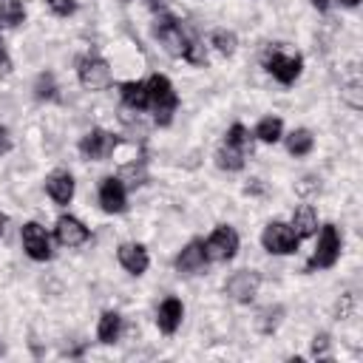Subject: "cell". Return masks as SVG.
Here are the masks:
<instances>
[{"label":"cell","mask_w":363,"mask_h":363,"mask_svg":"<svg viewBox=\"0 0 363 363\" xmlns=\"http://www.w3.org/2000/svg\"><path fill=\"white\" fill-rule=\"evenodd\" d=\"M153 37L159 40V45L176 57V60H184L190 65H207V51H204V43L193 34V28L187 23H182L179 17L173 14H159L153 20Z\"/></svg>","instance_id":"cell-1"},{"label":"cell","mask_w":363,"mask_h":363,"mask_svg":"<svg viewBox=\"0 0 363 363\" xmlns=\"http://www.w3.org/2000/svg\"><path fill=\"white\" fill-rule=\"evenodd\" d=\"M147 85V111L153 113L156 125H170L173 122V113L179 108V94L173 88V82L164 77V74H150L145 79Z\"/></svg>","instance_id":"cell-2"},{"label":"cell","mask_w":363,"mask_h":363,"mask_svg":"<svg viewBox=\"0 0 363 363\" xmlns=\"http://www.w3.org/2000/svg\"><path fill=\"white\" fill-rule=\"evenodd\" d=\"M247 147H250V130L241 122H233L230 130L224 133V142L216 150V164L227 173L241 170L244 159H247Z\"/></svg>","instance_id":"cell-3"},{"label":"cell","mask_w":363,"mask_h":363,"mask_svg":"<svg viewBox=\"0 0 363 363\" xmlns=\"http://www.w3.org/2000/svg\"><path fill=\"white\" fill-rule=\"evenodd\" d=\"M264 68L267 74L281 82V85H292L298 77H301V68H303V57L298 51H286L284 45H272L267 48L264 54Z\"/></svg>","instance_id":"cell-4"},{"label":"cell","mask_w":363,"mask_h":363,"mask_svg":"<svg viewBox=\"0 0 363 363\" xmlns=\"http://www.w3.org/2000/svg\"><path fill=\"white\" fill-rule=\"evenodd\" d=\"M77 79L85 91H108L113 85V74L105 57L88 51L77 60Z\"/></svg>","instance_id":"cell-5"},{"label":"cell","mask_w":363,"mask_h":363,"mask_svg":"<svg viewBox=\"0 0 363 363\" xmlns=\"http://www.w3.org/2000/svg\"><path fill=\"white\" fill-rule=\"evenodd\" d=\"M340 250H343V238H340L337 227L335 224H323L320 235H318V247H315V252L306 261V272L332 269L337 264V258H340Z\"/></svg>","instance_id":"cell-6"},{"label":"cell","mask_w":363,"mask_h":363,"mask_svg":"<svg viewBox=\"0 0 363 363\" xmlns=\"http://www.w3.org/2000/svg\"><path fill=\"white\" fill-rule=\"evenodd\" d=\"M261 244L272 255H292L298 250L301 238L295 235V230L286 221H269L264 227V233H261Z\"/></svg>","instance_id":"cell-7"},{"label":"cell","mask_w":363,"mask_h":363,"mask_svg":"<svg viewBox=\"0 0 363 363\" xmlns=\"http://www.w3.org/2000/svg\"><path fill=\"white\" fill-rule=\"evenodd\" d=\"M238 244H241L238 233H235L230 224H218V227L207 235V241H204V252H207L210 261H230V258H235Z\"/></svg>","instance_id":"cell-8"},{"label":"cell","mask_w":363,"mask_h":363,"mask_svg":"<svg viewBox=\"0 0 363 363\" xmlns=\"http://www.w3.org/2000/svg\"><path fill=\"white\" fill-rule=\"evenodd\" d=\"M20 238H23V250L31 261H48L54 255L51 238H48L45 227H40L37 221H26L23 230H20Z\"/></svg>","instance_id":"cell-9"},{"label":"cell","mask_w":363,"mask_h":363,"mask_svg":"<svg viewBox=\"0 0 363 363\" xmlns=\"http://www.w3.org/2000/svg\"><path fill=\"white\" fill-rule=\"evenodd\" d=\"M261 289V275L255 269H238L224 281V292L235 303H250Z\"/></svg>","instance_id":"cell-10"},{"label":"cell","mask_w":363,"mask_h":363,"mask_svg":"<svg viewBox=\"0 0 363 363\" xmlns=\"http://www.w3.org/2000/svg\"><path fill=\"white\" fill-rule=\"evenodd\" d=\"M116 145H119V139H116L113 133H108V130H102V128H91V130L79 139V153H82L85 159H91V162H102V159H108V156L113 153Z\"/></svg>","instance_id":"cell-11"},{"label":"cell","mask_w":363,"mask_h":363,"mask_svg":"<svg viewBox=\"0 0 363 363\" xmlns=\"http://www.w3.org/2000/svg\"><path fill=\"white\" fill-rule=\"evenodd\" d=\"M99 207L111 216L128 210V187L119 176H105L99 184Z\"/></svg>","instance_id":"cell-12"},{"label":"cell","mask_w":363,"mask_h":363,"mask_svg":"<svg viewBox=\"0 0 363 363\" xmlns=\"http://www.w3.org/2000/svg\"><path fill=\"white\" fill-rule=\"evenodd\" d=\"M54 238L62 247H82L91 238V230L77 218V216H60L54 221Z\"/></svg>","instance_id":"cell-13"},{"label":"cell","mask_w":363,"mask_h":363,"mask_svg":"<svg viewBox=\"0 0 363 363\" xmlns=\"http://www.w3.org/2000/svg\"><path fill=\"white\" fill-rule=\"evenodd\" d=\"M207 252H204V241H199V238H193V241H187L184 247H182V252L176 255V261H173V267H176V272H182V275H196V272H201L204 267H207Z\"/></svg>","instance_id":"cell-14"},{"label":"cell","mask_w":363,"mask_h":363,"mask_svg":"<svg viewBox=\"0 0 363 363\" xmlns=\"http://www.w3.org/2000/svg\"><path fill=\"white\" fill-rule=\"evenodd\" d=\"M45 193L51 196L54 204L60 207H68L71 199H74V176L68 170H54L45 176Z\"/></svg>","instance_id":"cell-15"},{"label":"cell","mask_w":363,"mask_h":363,"mask_svg":"<svg viewBox=\"0 0 363 363\" xmlns=\"http://www.w3.org/2000/svg\"><path fill=\"white\" fill-rule=\"evenodd\" d=\"M116 258H119L122 269L130 272V275H142V272L150 267V255H147V250H145L142 244H136V241L122 244V247L116 250Z\"/></svg>","instance_id":"cell-16"},{"label":"cell","mask_w":363,"mask_h":363,"mask_svg":"<svg viewBox=\"0 0 363 363\" xmlns=\"http://www.w3.org/2000/svg\"><path fill=\"white\" fill-rule=\"evenodd\" d=\"M182 318H184V303L173 295H167L159 309H156V326L164 332V335H173L179 326H182Z\"/></svg>","instance_id":"cell-17"},{"label":"cell","mask_w":363,"mask_h":363,"mask_svg":"<svg viewBox=\"0 0 363 363\" xmlns=\"http://www.w3.org/2000/svg\"><path fill=\"white\" fill-rule=\"evenodd\" d=\"M289 227L295 230L298 238H309V235H315V233H318V213H315V207H312V204H298L295 213H292Z\"/></svg>","instance_id":"cell-18"},{"label":"cell","mask_w":363,"mask_h":363,"mask_svg":"<svg viewBox=\"0 0 363 363\" xmlns=\"http://www.w3.org/2000/svg\"><path fill=\"white\" fill-rule=\"evenodd\" d=\"M119 337H122V315H119L116 309L102 312V315H99V323H96V340L105 343V346H111V343H116Z\"/></svg>","instance_id":"cell-19"},{"label":"cell","mask_w":363,"mask_h":363,"mask_svg":"<svg viewBox=\"0 0 363 363\" xmlns=\"http://www.w3.org/2000/svg\"><path fill=\"white\" fill-rule=\"evenodd\" d=\"M119 94H122V102L130 108V111H147V85L142 79H128L119 85Z\"/></svg>","instance_id":"cell-20"},{"label":"cell","mask_w":363,"mask_h":363,"mask_svg":"<svg viewBox=\"0 0 363 363\" xmlns=\"http://www.w3.org/2000/svg\"><path fill=\"white\" fill-rule=\"evenodd\" d=\"M312 147H315V136H312V130H306V128H295V130L286 136V150H289V156H295V159L312 153Z\"/></svg>","instance_id":"cell-21"},{"label":"cell","mask_w":363,"mask_h":363,"mask_svg":"<svg viewBox=\"0 0 363 363\" xmlns=\"http://www.w3.org/2000/svg\"><path fill=\"white\" fill-rule=\"evenodd\" d=\"M281 136H284V122H281V116H264V119H258V125H255V139H258V142L275 145Z\"/></svg>","instance_id":"cell-22"},{"label":"cell","mask_w":363,"mask_h":363,"mask_svg":"<svg viewBox=\"0 0 363 363\" xmlns=\"http://www.w3.org/2000/svg\"><path fill=\"white\" fill-rule=\"evenodd\" d=\"M26 20L23 0H0V28H14Z\"/></svg>","instance_id":"cell-23"},{"label":"cell","mask_w":363,"mask_h":363,"mask_svg":"<svg viewBox=\"0 0 363 363\" xmlns=\"http://www.w3.org/2000/svg\"><path fill=\"white\" fill-rule=\"evenodd\" d=\"M210 45H213L218 54L230 57V54H235L238 40H235V34H233V31H227V28H216V31L210 34Z\"/></svg>","instance_id":"cell-24"},{"label":"cell","mask_w":363,"mask_h":363,"mask_svg":"<svg viewBox=\"0 0 363 363\" xmlns=\"http://www.w3.org/2000/svg\"><path fill=\"white\" fill-rule=\"evenodd\" d=\"M57 79L51 71H43L37 79H34V96L37 99H57Z\"/></svg>","instance_id":"cell-25"},{"label":"cell","mask_w":363,"mask_h":363,"mask_svg":"<svg viewBox=\"0 0 363 363\" xmlns=\"http://www.w3.org/2000/svg\"><path fill=\"white\" fill-rule=\"evenodd\" d=\"M281 315H284V309H281V306H267V309H261V312H258L255 326H258L264 335H269V332H275V329H278Z\"/></svg>","instance_id":"cell-26"},{"label":"cell","mask_w":363,"mask_h":363,"mask_svg":"<svg viewBox=\"0 0 363 363\" xmlns=\"http://www.w3.org/2000/svg\"><path fill=\"white\" fill-rule=\"evenodd\" d=\"M45 3H48V9H51L57 17H68V14L77 11V0H45Z\"/></svg>","instance_id":"cell-27"},{"label":"cell","mask_w":363,"mask_h":363,"mask_svg":"<svg viewBox=\"0 0 363 363\" xmlns=\"http://www.w3.org/2000/svg\"><path fill=\"white\" fill-rule=\"evenodd\" d=\"M312 357H329V335L326 332H320V335H315L312 337Z\"/></svg>","instance_id":"cell-28"},{"label":"cell","mask_w":363,"mask_h":363,"mask_svg":"<svg viewBox=\"0 0 363 363\" xmlns=\"http://www.w3.org/2000/svg\"><path fill=\"white\" fill-rule=\"evenodd\" d=\"M9 150H11V133H9L6 125H0V156L9 153Z\"/></svg>","instance_id":"cell-29"},{"label":"cell","mask_w":363,"mask_h":363,"mask_svg":"<svg viewBox=\"0 0 363 363\" xmlns=\"http://www.w3.org/2000/svg\"><path fill=\"white\" fill-rule=\"evenodd\" d=\"M349 312H352V295H343V301L337 303V315H340V320L349 318Z\"/></svg>","instance_id":"cell-30"},{"label":"cell","mask_w":363,"mask_h":363,"mask_svg":"<svg viewBox=\"0 0 363 363\" xmlns=\"http://www.w3.org/2000/svg\"><path fill=\"white\" fill-rule=\"evenodd\" d=\"M0 71H3V74H9V71H11V62H9V57H6L3 43H0Z\"/></svg>","instance_id":"cell-31"},{"label":"cell","mask_w":363,"mask_h":363,"mask_svg":"<svg viewBox=\"0 0 363 363\" xmlns=\"http://www.w3.org/2000/svg\"><path fill=\"white\" fill-rule=\"evenodd\" d=\"M309 6L318 9V11H326L329 9V0H309Z\"/></svg>","instance_id":"cell-32"},{"label":"cell","mask_w":363,"mask_h":363,"mask_svg":"<svg viewBox=\"0 0 363 363\" xmlns=\"http://www.w3.org/2000/svg\"><path fill=\"white\" fill-rule=\"evenodd\" d=\"M150 9H156V11H162V6H164V0H145Z\"/></svg>","instance_id":"cell-33"},{"label":"cell","mask_w":363,"mask_h":363,"mask_svg":"<svg viewBox=\"0 0 363 363\" xmlns=\"http://www.w3.org/2000/svg\"><path fill=\"white\" fill-rule=\"evenodd\" d=\"M337 3H340V6H346V9H357V3H360V0H337Z\"/></svg>","instance_id":"cell-34"},{"label":"cell","mask_w":363,"mask_h":363,"mask_svg":"<svg viewBox=\"0 0 363 363\" xmlns=\"http://www.w3.org/2000/svg\"><path fill=\"white\" fill-rule=\"evenodd\" d=\"M6 221H9L6 213H0V235H3V230H6Z\"/></svg>","instance_id":"cell-35"}]
</instances>
